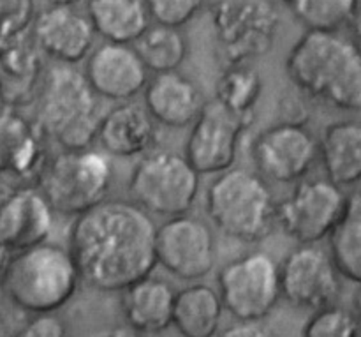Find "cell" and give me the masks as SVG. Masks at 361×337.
I'll return each instance as SVG.
<instances>
[{"mask_svg":"<svg viewBox=\"0 0 361 337\" xmlns=\"http://www.w3.org/2000/svg\"><path fill=\"white\" fill-rule=\"evenodd\" d=\"M67 249L81 281L104 293L123 292L157 265L154 221L129 200H106L78 215Z\"/></svg>","mask_w":361,"mask_h":337,"instance_id":"6da1fadb","label":"cell"},{"mask_svg":"<svg viewBox=\"0 0 361 337\" xmlns=\"http://www.w3.org/2000/svg\"><path fill=\"white\" fill-rule=\"evenodd\" d=\"M286 73L293 85L314 101L345 112L360 110V48L342 32H303L289 49Z\"/></svg>","mask_w":361,"mask_h":337,"instance_id":"7a4b0ae2","label":"cell"},{"mask_svg":"<svg viewBox=\"0 0 361 337\" xmlns=\"http://www.w3.org/2000/svg\"><path fill=\"white\" fill-rule=\"evenodd\" d=\"M104 115L102 99L85 80L83 71L66 64H51L42 74L35 97V126L46 140L63 150L90 148Z\"/></svg>","mask_w":361,"mask_h":337,"instance_id":"3957f363","label":"cell"},{"mask_svg":"<svg viewBox=\"0 0 361 337\" xmlns=\"http://www.w3.org/2000/svg\"><path fill=\"white\" fill-rule=\"evenodd\" d=\"M81 283L69 249L48 240L11 253L0 290L16 309L27 314H48L66 307Z\"/></svg>","mask_w":361,"mask_h":337,"instance_id":"277c9868","label":"cell"},{"mask_svg":"<svg viewBox=\"0 0 361 337\" xmlns=\"http://www.w3.org/2000/svg\"><path fill=\"white\" fill-rule=\"evenodd\" d=\"M212 225L229 239L259 244L277 228V200L256 172L229 168L219 173L204 194Z\"/></svg>","mask_w":361,"mask_h":337,"instance_id":"5b68a950","label":"cell"},{"mask_svg":"<svg viewBox=\"0 0 361 337\" xmlns=\"http://www.w3.org/2000/svg\"><path fill=\"white\" fill-rule=\"evenodd\" d=\"M113 179L111 158L90 147L49 155L35 187L55 214L78 218L108 200Z\"/></svg>","mask_w":361,"mask_h":337,"instance_id":"8992f818","label":"cell"},{"mask_svg":"<svg viewBox=\"0 0 361 337\" xmlns=\"http://www.w3.org/2000/svg\"><path fill=\"white\" fill-rule=\"evenodd\" d=\"M201 175L182 154L152 148L141 155L129 177V196L148 215L175 218L190 212L200 194Z\"/></svg>","mask_w":361,"mask_h":337,"instance_id":"52a82bcc","label":"cell"},{"mask_svg":"<svg viewBox=\"0 0 361 337\" xmlns=\"http://www.w3.org/2000/svg\"><path fill=\"white\" fill-rule=\"evenodd\" d=\"M217 293L238 321H263L282 299L279 264L263 251L242 254L219 271Z\"/></svg>","mask_w":361,"mask_h":337,"instance_id":"ba28073f","label":"cell"},{"mask_svg":"<svg viewBox=\"0 0 361 337\" xmlns=\"http://www.w3.org/2000/svg\"><path fill=\"white\" fill-rule=\"evenodd\" d=\"M221 53L229 64H249L274 46L281 18L267 0H222L212 7Z\"/></svg>","mask_w":361,"mask_h":337,"instance_id":"9c48e42d","label":"cell"},{"mask_svg":"<svg viewBox=\"0 0 361 337\" xmlns=\"http://www.w3.org/2000/svg\"><path fill=\"white\" fill-rule=\"evenodd\" d=\"M348 194L328 179L300 180L291 194L277 201V226L300 246L326 239L344 212Z\"/></svg>","mask_w":361,"mask_h":337,"instance_id":"30bf717a","label":"cell"},{"mask_svg":"<svg viewBox=\"0 0 361 337\" xmlns=\"http://www.w3.org/2000/svg\"><path fill=\"white\" fill-rule=\"evenodd\" d=\"M155 261L182 281H200L217 264V240L203 218L182 214L155 228Z\"/></svg>","mask_w":361,"mask_h":337,"instance_id":"8fae6325","label":"cell"},{"mask_svg":"<svg viewBox=\"0 0 361 337\" xmlns=\"http://www.w3.org/2000/svg\"><path fill=\"white\" fill-rule=\"evenodd\" d=\"M257 175L277 184L305 179L319 161V143L307 124H271L261 131L250 147Z\"/></svg>","mask_w":361,"mask_h":337,"instance_id":"7c38bea8","label":"cell"},{"mask_svg":"<svg viewBox=\"0 0 361 337\" xmlns=\"http://www.w3.org/2000/svg\"><path fill=\"white\" fill-rule=\"evenodd\" d=\"M252 122L254 117L236 115L215 99L207 101L197 119L190 124L183 158L197 175L228 172L236 161L240 140Z\"/></svg>","mask_w":361,"mask_h":337,"instance_id":"4fadbf2b","label":"cell"},{"mask_svg":"<svg viewBox=\"0 0 361 337\" xmlns=\"http://www.w3.org/2000/svg\"><path fill=\"white\" fill-rule=\"evenodd\" d=\"M281 295L298 309L317 311L337 304L341 276L335 271L328 251L314 246H298L279 265Z\"/></svg>","mask_w":361,"mask_h":337,"instance_id":"5bb4252c","label":"cell"},{"mask_svg":"<svg viewBox=\"0 0 361 337\" xmlns=\"http://www.w3.org/2000/svg\"><path fill=\"white\" fill-rule=\"evenodd\" d=\"M48 145L34 119L21 110L0 106V175L14 186H35L46 161Z\"/></svg>","mask_w":361,"mask_h":337,"instance_id":"9a60e30c","label":"cell"},{"mask_svg":"<svg viewBox=\"0 0 361 337\" xmlns=\"http://www.w3.org/2000/svg\"><path fill=\"white\" fill-rule=\"evenodd\" d=\"M85 60V80L102 101H133L143 94L150 80V73L133 45L102 42Z\"/></svg>","mask_w":361,"mask_h":337,"instance_id":"2e32d148","label":"cell"},{"mask_svg":"<svg viewBox=\"0 0 361 337\" xmlns=\"http://www.w3.org/2000/svg\"><path fill=\"white\" fill-rule=\"evenodd\" d=\"M55 212L35 186L9 187L0 200V244L11 253L48 242Z\"/></svg>","mask_w":361,"mask_h":337,"instance_id":"e0dca14e","label":"cell"},{"mask_svg":"<svg viewBox=\"0 0 361 337\" xmlns=\"http://www.w3.org/2000/svg\"><path fill=\"white\" fill-rule=\"evenodd\" d=\"M35 48L55 64L76 66L94 49V28L74 6H49L32 23Z\"/></svg>","mask_w":361,"mask_h":337,"instance_id":"ac0fdd59","label":"cell"},{"mask_svg":"<svg viewBox=\"0 0 361 337\" xmlns=\"http://www.w3.org/2000/svg\"><path fill=\"white\" fill-rule=\"evenodd\" d=\"M204 99L200 85L180 71L159 73L148 80L143 90V106L155 124L168 129L189 127L203 110Z\"/></svg>","mask_w":361,"mask_h":337,"instance_id":"d6986e66","label":"cell"},{"mask_svg":"<svg viewBox=\"0 0 361 337\" xmlns=\"http://www.w3.org/2000/svg\"><path fill=\"white\" fill-rule=\"evenodd\" d=\"M95 141L109 158H141L155 148L157 124L141 102H118L104 112Z\"/></svg>","mask_w":361,"mask_h":337,"instance_id":"ffe728a7","label":"cell"},{"mask_svg":"<svg viewBox=\"0 0 361 337\" xmlns=\"http://www.w3.org/2000/svg\"><path fill=\"white\" fill-rule=\"evenodd\" d=\"M120 293L123 320L134 332L157 336L171 327L176 290L169 281L150 274Z\"/></svg>","mask_w":361,"mask_h":337,"instance_id":"44dd1931","label":"cell"},{"mask_svg":"<svg viewBox=\"0 0 361 337\" xmlns=\"http://www.w3.org/2000/svg\"><path fill=\"white\" fill-rule=\"evenodd\" d=\"M42 53L27 37L0 46V102L25 108L35 102L44 74Z\"/></svg>","mask_w":361,"mask_h":337,"instance_id":"7402d4cb","label":"cell"},{"mask_svg":"<svg viewBox=\"0 0 361 337\" xmlns=\"http://www.w3.org/2000/svg\"><path fill=\"white\" fill-rule=\"evenodd\" d=\"M319 143V161L335 186L355 187L361 179V124L355 119L328 124Z\"/></svg>","mask_w":361,"mask_h":337,"instance_id":"603a6c76","label":"cell"},{"mask_svg":"<svg viewBox=\"0 0 361 337\" xmlns=\"http://www.w3.org/2000/svg\"><path fill=\"white\" fill-rule=\"evenodd\" d=\"M222 314L217 290L196 283L176 292L171 325L182 337H217Z\"/></svg>","mask_w":361,"mask_h":337,"instance_id":"cb8c5ba5","label":"cell"},{"mask_svg":"<svg viewBox=\"0 0 361 337\" xmlns=\"http://www.w3.org/2000/svg\"><path fill=\"white\" fill-rule=\"evenodd\" d=\"M87 18L106 42L133 45L150 25L143 0H88Z\"/></svg>","mask_w":361,"mask_h":337,"instance_id":"d4e9b609","label":"cell"},{"mask_svg":"<svg viewBox=\"0 0 361 337\" xmlns=\"http://www.w3.org/2000/svg\"><path fill=\"white\" fill-rule=\"evenodd\" d=\"M326 239L335 271L342 279L358 285L361 279V194L358 189L348 194L344 212Z\"/></svg>","mask_w":361,"mask_h":337,"instance_id":"484cf974","label":"cell"},{"mask_svg":"<svg viewBox=\"0 0 361 337\" xmlns=\"http://www.w3.org/2000/svg\"><path fill=\"white\" fill-rule=\"evenodd\" d=\"M137 57L148 73H168L178 71L189 55V41L182 28L148 25L147 30L133 42Z\"/></svg>","mask_w":361,"mask_h":337,"instance_id":"4316f807","label":"cell"},{"mask_svg":"<svg viewBox=\"0 0 361 337\" xmlns=\"http://www.w3.org/2000/svg\"><path fill=\"white\" fill-rule=\"evenodd\" d=\"M261 94V74L249 64H229L215 85V101L236 115L254 117V108Z\"/></svg>","mask_w":361,"mask_h":337,"instance_id":"83f0119b","label":"cell"},{"mask_svg":"<svg viewBox=\"0 0 361 337\" xmlns=\"http://www.w3.org/2000/svg\"><path fill=\"white\" fill-rule=\"evenodd\" d=\"M296 20L312 32H334L356 27L360 0H288Z\"/></svg>","mask_w":361,"mask_h":337,"instance_id":"f1b7e54d","label":"cell"},{"mask_svg":"<svg viewBox=\"0 0 361 337\" xmlns=\"http://www.w3.org/2000/svg\"><path fill=\"white\" fill-rule=\"evenodd\" d=\"M302 337H360L358 314L338 304L317 309L303 325Z\"/></svg>","mask_w":361,"mask_h":337,"instance_id":"f546056e","label":"cell"},{"mask_svg":"<svg viewBox=\"0 0 361 337\" xmlns=\"http://www.w3.org/2000/svg\"><path fill=\"white\" fill-rule=\"evenodd\" d=\"M37 14L35 0H0V46L27 35Z\"/></svg>","mask_w":361,"mask_h":337,"instance_id":"4dcf8cb0","label":"cell"},{"mask_svg":"<svg viewBox=\"0 0 361 337\" xmlns=\"http://www.w3.org/2000/svg\"><path fill=\"white\" fill-rule=\"evenodd\" d=\"M143 6L155 25L182 28L200 14L204 0H143Z\"/></svg>","mask_w":361,"mask_h":337,"instance_id":"1f68e13d","label":"cell"},{"mask_svg":"<svg viewBox=\"0 0 361 337\" xmlns=\"http://www.w3.org/2000/svg\"><path fill=\"white\" fill-rule=\"evenodd\" d=\"M6 337H69V325L59 313L30 314Z\"/></svg>","mask_w":361,"mask_h":337,"instance_id":"d6a6232c","label":"cell"},{"mask_svg":"<svg viewBox=\"0 0 361 337\" xmlns=\"http://www.w3.org/2000/svg\"><path fill=\"white\" fill-rule=\"evenodd\" d=\"M217 337H277L270 327L263 321H236L224 331L219 332Z\"/></svg>","mask_w":361,"mask_h":337,"instance_id":"836d02e7","label":"cell"},{"mask_svg":"<svg viewBox=\"0 0 361 337\" xmlns=\"http://www.w3.org/2000/svg\"><path fill=\"white\" fill-rule=\"evenodd\" d=\"M87 337H154V336H141L137 332H134L133 329H129L127 325H115V327L102 329V331L94 332V334Z\"/></svg>","mask_w":361,"mask_h":337,"instance_id":"e575fe53","label":"cell"},{"mask_svg":"<svg viewBox=\"0 0 361 337\" xmlns=\"http://www.w3.org/2000/svg\"><path fill=\"white\" fill-rule=\"evenodd\" d=\"M9 258H11V251L7 249L4 244H0V279H2V274H4V271H6Z\"/></svg>","mask_w":361,"mask_h":337,"instance_id":"d590c367","label":"cell"},{"mask_svg":"<svg viewBox=\"0 0 361 337\" xmlns=\"http://www.w3.org/2000/svg\"><path fill=\"white\" fill-rule=\"evenodd\" d=\"M49 2H51V6H76L83 0H49Z\"/></svg>","mask_w":361,"mask_h":337,"instance_id":"8d00e7d4","label":"cell"},{"mask_svg":"<svg viewBox=\"0 0 361 337\" xmlns=\"http://www.w3.org/2000/svg\"><path fill=\"white\" fill-rule=\"evenodd\" d=\"M0 337H6V324H4L2 314H0Z\"/></svg>","mask_w":361,"mask_h":337,"instance_id":"74e56055","label":"cell"},{"mask_svg":"<svg viewBox=\"0 0 361 337\" xmlns=\"http://www.w3.org/2000/svg\"><path fill=\"white\" fill-rule=\"evenodd\" d=\"M7 189H9V187H7V186H4V184H0V200H2V198H4V194L7 193Z\"/></svg>","mask_w":361,"mask_h":337,"instance_id":"f35d334b","label":"cell"},{"mask_svg":"<svg viewBox=\"0 0 361 337\" xmlns=\"http://www.w3.org/2000/svg\"><path fill=\"white\" fill-rule=\"evenodd\" d=\"M284 2H288V0H284Z\"/></svg>","mask_w":361,"mask_h":337,"instance_id":"ab89813d","label":"cell"}]
</instances>
